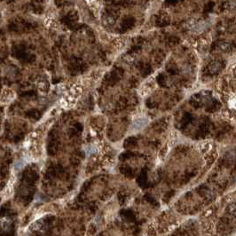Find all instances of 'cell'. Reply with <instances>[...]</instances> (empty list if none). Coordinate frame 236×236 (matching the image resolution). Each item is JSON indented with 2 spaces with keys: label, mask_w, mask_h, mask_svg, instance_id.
I'll return each mask as SVG.
<instances>
[{
  "label": "cell",
  "mask_w": 236,
  "mask_h": 236,
  "mask_svg": "<svg viewBox=\"0 0 236 236\" xmlns=\"http://www.w3.org/2000/svg\"><path fill=\"white\" fill-rule=\"evenodd\" d=\"M106 21L108 23V24H113L115 21H114V19L112 18V17H107V19H106Z\"/></svg>",
  "instance_id": "obj_1"
}]
</instances>
